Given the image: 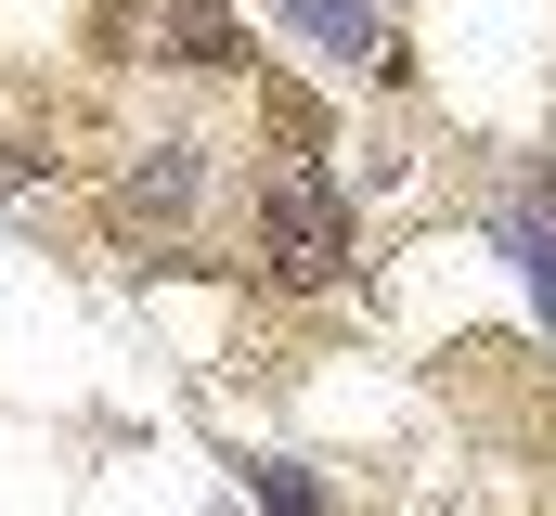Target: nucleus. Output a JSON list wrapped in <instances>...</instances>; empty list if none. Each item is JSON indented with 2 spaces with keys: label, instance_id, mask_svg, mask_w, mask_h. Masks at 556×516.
<instances>
[{
  "label": "nucleus",
  "instance_id": "nucleus-1",
  "mask_svg": "<svg viewBox=\"0 0 556 516\" xmlns=\"http://www.w3.org/2000/svg\"><path fill=\"white\" fill-rule=\"evenodd\" d=\"M260 271H273L285 297H324L350 271V194L311 155H273V181H260Z\"/></svg>",
  "mask_w": 556,
  "mask_h": 516
},
{
  "label": "nucleus",
  "instance_id": "nucleus-2",
  "mask_svg": "<svg viewBox=\"0 0 556 516\" xmlns=\"http://www.w3.org/2000/svg\"><path fill=\"white\" fill-rule=\"evenodd\" d=\"M142 52H155V65H247V26H233L220 0H155V13H142Z\"/></svg>",
  "mask_w": 556,
  "mask_h": 516
},
{
  "label": "nucleus",
  "instance_id": "nucleus-3",
  "mask_svg": "<svg viewBox=\"0 0 556 516\" xmlns=\"http://www.w3.org/2000/svg\"><path fill=\"white\" fill-rule=\"evenodd\" d=\"M194 181H207V168H194V142H155V155L130 168V220H181V207H194Z\"/></svg>",
  "mask_w": 556,
  "mask_h": 516
},
{
  "label": "nucleus",
  "instance_id": "nucleus-4",
  "mask_svg": "<svg viewBox=\"0 0 556 516\" xmlns=\"http://www.w3.org/2000/svg\"><path fill=\"white\" fill-rule=\"evenodd\" d=\"M505 258H518V284H531V310H544V336H556V220L544 207H505Z\"/></svg>",
  "mask_w": 556,
  "mask_h": 516
},
{
  "label": "nucleus",
  "instance_id": "nucleus-5",
  "mask_svg": "<svg viewBox=\"0 0 556 516\" xmlns=\"http://www.w3.org/2000/svg\"><path fill=\"white\" fill-rule=\"evenodd\" d=\"M285 26L324 39V52H376V13H363V0H285Z\"/></svg>",
  "mask_w": 556,
  "mask_h": 516
},
{
  "label": "nucleus",
  "instance_id": "nucleus-6",
  "mask_svg": "<svg viewBox=\"0 0 556 516\" xmlns=\"http://www.w3.org/2000/svg\"><path fill=\"white\" fill-rule=\"evenodd\" d=\"M247 491H260V516H337V491L311 465H247Z\"/></svg>",
  "mask_w": 556,
  "mask_h": 516
},
{
  "label": "nucleus",
  "instance_id": "nucleus-7",
  "mask_svg": "<svg viewBox=\"0 0 556 516\" xmlns=\"http://www.w3.org/2000/svg\"><path fill=\"white\" fill-rule=\"evenodd\" d=\"M39 168H52V155H39V142H0V194H26V181H39Z\"/></svg>",
  "mask_w": 556,
  "mask_h": 516
}]
</instances>
